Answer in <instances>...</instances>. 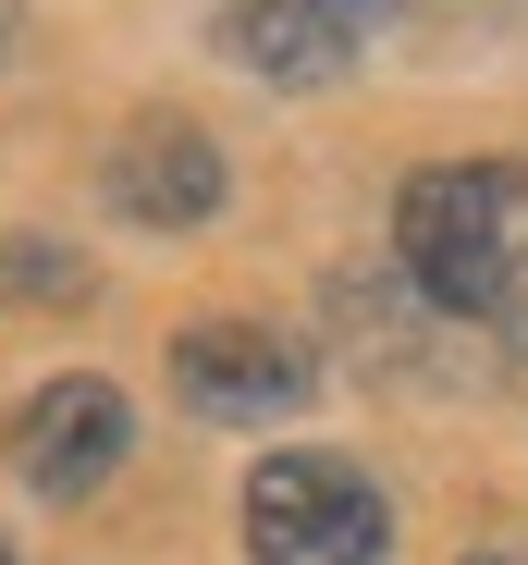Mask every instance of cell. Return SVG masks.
Listing matches in <instances>:
<instances>
[{
	"mask_svg": "<svg viewBox=\"0 0 528 565\" xmlns=\"http://www.w3.org/2000/svg\"><path fill=\"white\" fill-rule=\"evenodd\" d=\"M394 270L430 296V320H479L528 344V160H430L394 198Z\"/></svg>",
	"mask_w": 528,
	"mask_h": 565,
	"instance_id": "1",
	"label": "cell"
},
{
	"mask_svg": "<svg viewBox=\"0 0 528 565\" xmlns=\"http://www.w3.org/2000/svg\"><path fill=\"white\" fill-rule=\"evenodd\" d=\"M246 565H394V504L357 455H258L246 480Z\"/></svg>",
	"mask_w": 528,
	"mask_h": 565,
	"instance_id": "2",
	"label": "cell"
},
{
	"mask_svg": "<svg viewBox=\"0 0 528 565\" xmlns=\"http://www.w3.org/2000/svg\"><path fill=\"white\" fill-rule=\"evenodd\" d=\"M123 455H136V406H123V382H99V369H62V382H37L13 406V480L37 504H86Z\"/></svg>",
	"mask_w": 528,
	"mask_h": 565,
	"instance_id": "3",
	"label": "cell"
},
{
	"mask_svg": "<svg viewBox=\"0 0 528 565\" xmlns=\"http://www.w3.org/2000/svg\"><path fill=\"white\" fill-rule=\"evenodd\" d=\"M172 406L222 430H271L308 406V344H283L271 320H197L172 344Z\"/></svg>",
	"mask_w": 528,
	"mask_h": 565,
	"instance_id": "4",
	"label": "cell"
},
{
	"mask_svg": "<svg viewBox=\"0 0 528 565\" xmlns=\"http://www.w3.org/2000/svg\"><path fill=\"white\" fill-rule=\"evenodd\" d=\"M369 13L381 0H222V62L258 74V86H332V74H357L369 50Z\"/></svg>",
	"mask_w": 528,
	"mask_h": 565,
	"instance_id": "5",
	"label": "cell"
},
{
	"mask_svg": "<svg viewBox=\"0 0 528 565\" xmlns=\"http://www.w3.org/2000/svg\"><path fill=\"white\" fill-rule=\"evenodd\" d=\"M222 198H234L222 136L172 124V111H148V124H123V136H111V210H123L136 234H197Z\"/></svg>",
	"mask_w": 528,
	"mask_h": 565,
	"instance_id": "6",
	"label": "cell"
},
{
	"mask_svg": "<svg viewBox=\"0 0 528 565\" xmlns=\"http://www.w3.org/2000/svg\"><path fill=\"white\" fill-rule=\"evenodd\" d=\"M0 296L13 308H86L99 270H86V246H62V234H0Z\"/></svg>",
	"mask_w": 528,
	"mask_h": 565,
	"instance_id": "7",
	"label": "cell"
},
{
	"mask_svg": "<svg viewBox=\"0 0 528 565\" xmlns=\"http://www.w3.org/2000/svg\"><path fill=\"white\" fill-rule=\"evenodd\" d=\"M0 62H13V0H0Z\"/></svg>",
	"mask_w": 528,
	"mask_h": 565,
	"instance_id": "8",
	"label": "cell"
},
{
	"mask_svg": "<svg viewBox=\"0 0 528 565\" xmlns=\"http://www.w3.org/2000/svg\"><path fill=\"white\" fill-rule=\"evenodd\" d=\"M467 565H516V553H467Z\"/></svg>",
	"mask_w": 528,
	"mask_h": 565,
	"instance_id": "9",
	"label": "cell"
},
{
	"mask_svg": "<svg viewBox=\"0 0 528 565\" xmlns=\"http://www.w3.org/2000/svg\"><path fill=\"white\" fill-rule=\"evenodd\" d=\"M0 565H13V553H0Z\"/></svg>",
	"mask_w": 528,
	"mask_h": 565,
	"instance_id": "10",
	"label": "cell"
}]
</instances>
